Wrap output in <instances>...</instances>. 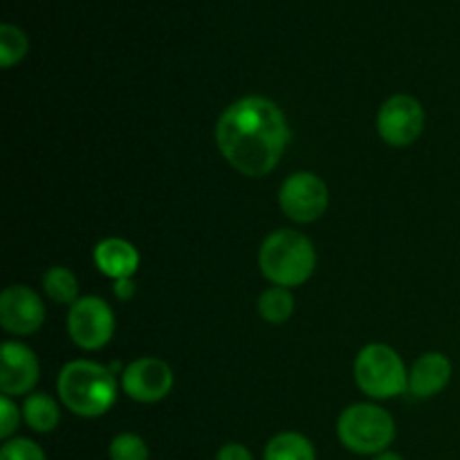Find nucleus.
I'll return each mask as SVG.
<instances>
[{"label": "nucleus", "mask_w": 460, "mask_h": 460, "mask_svg": "<svg viewBox=\"0 0 460 460\" xmlns=\"http://www.w3.org/2000/svg\"><path fill=\"white\" fill-rule=\"evenodd\" d=\"M314 447L305 436L296 431L277 434L265 445L263 460H314Z\"/></svg>", "instance_id": "2eb2a0df"}, {"label": "nucleus", "mask_w": 460, "mask_h": 460, "mask_svg": "<svg viewBox=\"0 0 460 460\" xmlns=\"http://www.w3.org/2000/svg\"><path fill=\"white\" fill-rule=\"evenodd\" d=\"M121 386L135 402H160L173 389V371L157 358H139L121 371Z\"/></svg>", "instance_id": "1a4fd4ad"}, {"label": "nucleus", "mask_w": 460, "mask_h": 460, "mask_svg": "<svg viewBox=\"0 0 460 460\" xmlns=\"http://www.w3.org/2000/svg\"><path fill=\"white\" fill-rule=\"evenodd\" d=\"M22 416H25V422L30 425V429L39 431V434H48V431L57 429L58 420H61L58 404L48 394L27 395L25 404H22Z\"/></svg>", "instance_id": "4468645a"}, {"label": "nucleus", "mask_w": 460, "mask_h": 460, "mask_svg": "<svg viewBox=\"0 0 460 460\" xmlns=\"http://www.w3.org/2000/svg\"><path fill=\"white\" fill-rule=\"evenodd\" d=\"M43 288L48 292V296L57 304L72 305L76 299H79V283H76V277L67 268H49L43 277Z\"/></svg>", "instance_id": "f3484780"}, {"label": "nucleus", "mask_w": 460, "mask_h": 460, "mask_svg": "<svg viewBox=\"0 0 460 460\" xmlns=\"http://www.w3.org/2000/svg\"><path fill=\"white\" fill-rule=\"evenodd\" d=\"M67 332L79 349H103L115 332V313L102 296H81L70 305Z\"/></svg>", "instance_id": "423d86ee"}, {"label": "nucleus", "mask_w": 460, "mask_h": 460, "mask_svg": "<svg viewBox=\"0 0 460 460\" xmlns=\"http://www.w3.org/2000/svg\"><path fill=\"white\" fill-rule=\"evenodd\" d=\"M0 416H3V422H0V436L7 440L9 436L18 429V422H21L18 407L9 400V395H3V398H0Z\"/></svg>", "instance_id": "412c9836"}, {"label": "nucleus", "mask_w": 460, "mask_h": 460, "mask_svg": "<svg viewBox=\"0 0 460 460\" xmlns=\"http://www.w3.org/2000/svg\"><path fill=\"white\" fill-rule=\"evenodd\" d=\"M259 265L270 283L281 288H299L313 277L317 254L310 238L295 229H279L261 245Z\"/></svg>", "instance_id": "7ed1b4c3"}, {"label": "nucleus", "mask_w": 460, "mask_h": 460, "mask_svg": "<svg viewBox=\"0 0 460 460\" xmlns=\"http://www.w3.org/2000/svg\"><path fill=\"white\" fill-rule=\"evenodd\" d=\"M425 128V111L409 94H395L382 103L377 112V133L389 146H409Z\"/></svg>", "instance_id": "6e6552de"}, {"label": "nucleus", "mask_w": 460, "mask_h": 460, "mask_svg": "<svg viewBox=\"0 0 460 460\" xmlns=\"http://www.w3.org/2000/svg\"><path fill=\"white\" fill-rule=\"evenodd\" d=\"M58 398L81 418H99L117 400L115 373L88 359H76L66 364L58 373Z\"/></svg>", "instance_id": "f03ea898"}, {"label": "nucleus", "mask_w": 460, "mask_h": 460, "mask_svg": "<svg viewBox=\"0 0 460 460\" xmlns=\"http://www.w3.org/2000/svg\"><path fill=\"white\" fill-rule=\"evenodd\" d=\"M45 322V305L31 288L9 286L0 296V326L12 335H31Z\"/></svg>", "instance_id": "9d476101"}, {"label": "nucleus", "mask_w": 460, "mask_h": 460, "mask_svg": "<svg viewBox=\"0 0 460 460\" xmlns=\"http://www.w3.org/2000/svg\"><path fill=\"white\" fill-rule=\"evenodd\" d=\"M111 460H148V447L137 434H119L108 447Z\"/></svg>", "instance_id": "6ab92c4d"}, {"label": "nucleus", "mask_w": 460, "mask_h": 460, "mask_svg": "<svg viewBox=\"0 0 460 460\" xmlns=\"http://www.w3.org/2000/svg\"><path fill=\"white\" fill-rule=\"evenodd\" d=\"M290 142L281 108L265 97H243L220 115L216 144L225 160L247 178H263L277 169Z\"/></svg>", "instance_id": "f257e3e1"}, {"label": "nucleus", "mask_w": 460, "mask_h": 460, "mask_svg": "<svg viewBox=\"0 0 460 460\" xmlns=\"http://www.w3.org/2000/svg\"><path fill=\"white\" fill-rule=\"evenodd\" d=\"M283 214L295 223H314L328 209V187L319 175L310 171L292 173L279 191Z\"/></svg>", "instance_id": "0eeeda50"}, {"label": "nucleus", "mask_w": 460, "mask_h": 460, "mask_svg": "<svg viewBox=\"0 0 460 460\" xmlns=\"http://www.w3.org/2000/svg\"><path fill=\"white\" fill-rule=\"evenodd\" d=\"M0 460H48L43 449L30 438H12L0 449Z\"/></svg>", "instance_id": "aec40b11"}, {"label": "nucleus", "mask_w": 460, "mask_h": 460, "mask_svg": "<svg viewBox=\"0 0 460 460\" xmlns=\"http://www.w3.org/2000/svg\"><path fill=\"white\" fill-rule=\"evenodd\" d=\"M337 436L350 452L377 456L394 443L395 422L391 413L377 404H353L337 420Z\"/></svg>", "instance_id": "20e7f679"}, {"label": "nucleus", "mask_w": 460, "mask_h": 460, "mask_svg": "<svg viewBox=\"0 0 460 460\" xmlns=\"http://www.w3.org/2000/svg\"><path fill=\"white\" fill-rule=\"evenodd\" d=\"M295 313V296L288 288L272 286L259 296V314L268 323H286Z\"/></svg>", "instance_id": "dca6fc26"}, {"label": "nucleus", "mask_w": 460, "mask_h": 460, "mask_svg": "<svg viewBox=\"0 0 460 460\" xmlns=\"http://www.w3.org/2000/svg\"><path fill=\"white\" fill-rule=\"evenodd\" d=\"M216 460H254L250 449L241 443H227L218 449Z\"/></svg>", "instance_id": "4be33fe9"}, {"label": "nucleus", "mask_w": 460, "mask_h": 460, "mask_svg": "<svg viewBox=\"0 0 460 460\" xmlns=\"http://www.w3.org/2000/svg\"><path fill=\"white\" fill-rule=\"evenodd\" d=\"M115 295L119 296L121 301L133 299V295H135V283H133V279H119V281L115 283Z\"/></svg>", "instance_id": "5701e85b"}, {"label": "nucleus", "mask_w": 460, "mask_h": 460, "mask_svg": "<svg viewBox=\"0 0 460 460\" xmlns=\"http://www.w3.org/2000/svg\"><path fill=\"white\" fill-rule=\"evenodd\" d=\"M94 263L103 277H111L115 281L119 279H133L139 268V252L133 243L124 238H106L94 247Z\"/></svg>", "instance_id": "ddd939ff"}, {"label": "nucleus", "mask_w": 460, "mask_h": 460, "mask_svg": "<svg viewBox=\"0 0 460 460\" xmlns=\"http://www.w3.org/2000/svg\"><path fill=\"white\" fill-rule=\"evenodd\" d=\"M355 382L368 398L389 400L409 391V371L391 346L368 344L355 359Z\"/></svg>", "instance_id": "39448f33"}, {"label": "nucleus", "mask_w": 460, "mask_h": 460, "mask_svg": "<svg viewBox=\"0 0 460 460\" xmlns=\"http://www.w3.org/2000/svg\"><path fill=\"white\" fill-rule=\"evenodd\" d=\"M373 460H404V458L400 456V454H394V452H382V454H377Z\"/></svg>", "instance_id": "b1692460"}, {"label": "nucleus", "mask_w": 460, "mask_h": 460, "mask_svg": "<svg viewBox=\"0 0 460 460\" xmlns=\"http://www.w3.org/2000/svg\"><path fill=\"white\" fill-rule=\"evenodd\" d=\"M452 380V362L443 353H425L409 371V391L416 398H434Z\"/></svg>", "instance_id": "f8f14e48"}, {"label": "nucleus", "mask_w": 460, "mask_h": 460, "mask_svg": "<svg viewBox=\"0 0 460 460\" xmlns=\"http://www.w3.org/2000/svg\"><path fill=\"white\" fill-rule=\"evenodd\" d=\"M39 382V359L27 346L4 341L0 350V391L3 395H25Z\"/></svg>", "instance_id": "9b49d317"}, {"label": "nucleus", "mask_w": 460, "mask_h": 460, "mask_svg": "<svg viewBox=\"0 0 460 460\" xmlns=\"http://www.w3.org/2000/svg\"><path fill=\"white\" fill-rule=\"evenodd\" d=\"M27 52V36L18 27L3 25L0 27V66L12 67L21 61Z\"/></svg>", "instance_id": "a211bd4d"}]
</instances>
